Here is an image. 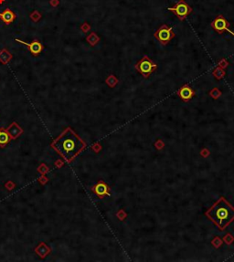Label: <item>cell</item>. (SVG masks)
Returning a JSON list of instances; mask_svg holds the SVG:
<instances>
[{"label": "cell", "instance_id": "obj_1", "mask_svg": "<svg viewBox=\"0 0 234 262\" xmlns=\"http://www.w3.org/2000/svg\"><path fill=\"white\" fill-rule=\"evenodd\" d=\"M51 147L54 148L67 162L70 163L79 153L85 149L86 143L71 128L68 127L58 138H56L52 142Z\"/></svg>", "mask_w": 234, "mask_h": 262}, {"label": "cell", "instance_id": "obj_10", "mask_svg": "<svg viewBox=\"0 0 234 262\" xmlns=\"http://www.w3.org/2000/svg\"><path fill=\"white\" fill-rule=\"evenodd\" d=\"M0 19L3 20V22H5L6 24H11L12 22L15 20L16 15H15V13L11 9L6 8L2 13H0Z\"/></svg>", "mask_w": 234, "mask_h": 262}, {"label": "cell", "instance_id": "obj_9", "mask_svg": "<svg viewBox=\"0 0 234 262\" xmlns=\"http://www.w3.org/2000/svg\"><path fill=\"white\" fill-rule=\"evenodd\" d=\"M178 94L184 102H188L194 96V91L188 85H184L179 89Z\"/></svg>", "mask_w": 234, "mask_h": 262}, {"label": "cell", "instance_id": "obj_3", "mask_svg": "<svg viewBox=\"0 0 234 262\" xmlns=\"http://www.w3.org/2000/svg\"><path fill=\"white\" fill-rule=\"evenodd\" d=\"M135 68L139 71L141 75H143V77L148 78L157 69V65L154 63V61L148 56L145 55L136 64Z\"/></svg>", "mask_w": 234, "mask_h": 262}, {"label": "cell", "instance_id": "obj_7", "mask_svg": "<svg viewBox=\"0 0 234 262\" xmlns=\"http://www.w3.org/2000/svg\"><path fill=\"white\" fill-rule=\"evenodd\" d=\"M92 191L100 198H103L104 197L110 195V188L108 185L102 180L97 182V184L92 188Z\"/></svg>", "mask_w": 234, "mask_h": 262}, {"label": "cell", "instance_id": "obj_22", "mask_svg": "<svg viewBox=\"0 0 234 262\" xmlns=\"http://www.w3.org/2000/svg\"><path fill=\"white\" fill-rule=\"evenodd\" d=\"M4 2V0H0V4H2Z\"/></svg>", "mask_w": 234, "mask_h": 262}, {"label": "cell", "instance_id": "obj_12", "mask_svg": "<svg viewBox=\"0 0 234 262\" xmlns=\"http://www.w3.org/2000/svg\"><path fill=\"white\" fill-rule=\"evenodd\" d=\"M35 251H36V253H38L40 256V258H45L48 254L50 252V248L48 247L45 243H40L39 245V247L36 248Z\"/></svg>", "mask_w": 234, "mask_h": 262}, {"label": "cell", "instance_id": "obj_18", "mask_svg": "<svg viewBox=\"0 0 234 262\" xmlns=\"http://www.w3.org/2000/svg\"><path fill=\"white\" fill-rule=\"evenodd\" d=\"M8 190H12L14 187H15V185H14V183L13 182H11V181H9V182H7L6 184V185H5Z\"/></svg>", "mask_w": 234, "mask_h": 262}, {"label": "cell", "instance_id": "obj_19", "mask_svg": "<svg viewBox=\"0 0 234 262\" xmlns=\"http://www.w3.org/2000/svg\"><path fill=\"white\" fill-rule=\"evenodd\" d=\"M49 4L51 5V6L56 7V6H59L60 1H59V0H50V1H49Z\"/></svg>", "mask_w": 234, "mask_h": 262}, {"label": "cell", "instance_id": "obj_13", "mask_svg": "<svg viewBox=\"0 0 234 262\" xmlns=\"http://www.w3.org/2000/svg\"><path fill=\"white\" fill-rule=\"evenodd\" d=\"M11 140V137L9 136L8 132L5 129L0 130V146L5 147L6 144H7Z\"/></svg>", "mask_w": 234, "mask_h": 262}, {"label": "cell", "instance_id": "obj_15", "mask_svg": "<svg viewBox=\"0 0 234 262\" xmlns=\"http://www.w3.org/2000/svg\"><path fill=\"white\" fill-rule=\"evenodd\" d=\"M87 41L90 43V45L91 46H95L96 44L99 42V40H100V38L94 33V32H93V33H91L88 37H87Z\"/></svg>", "mask_w": 234, "mask_h": 262}, {"label": "cell", "instance_id": "obj_11", "mask_svg": "<svg viewBox=\"0 0 234 262\" xmlns=\"http://www.w3.org/2000/svg\"><path fill=\"white\" fill-rule=\"evenodd\" d=\"M6 131L8 132L9 136L11 137V140L12 139H17L22 132H23V130L19 126V124L17 123H13L7 129H6Z\"/></svg>", "mask_w": 234, "mask_h": 262}, {"label": "cell", "instance_id": "obj_8", "mask_svg": "<svg viewBox=\"0 0 234 262\" xmlns=\"http://www.w3.org/2000/svg\"><path fill=\"white\" fill-rule=\"evenodd\" d=\"M15 40L18 41V42H19V43L23 44V45H26V46L28 48L29 51L31 52V54L34 55V56H38V55L42 51V49H43L42 44L40 43V41H38V40H34V41H32V42H30V43H27V42H25L23 40H19V39H16Z\"/></svg>", "mask_w": 234, "mask_h": 262}, {"label": "cell", "instance_id": "obj_21", "mask_svg": "<svg viewBox=\"0 0 234 262\" xmlns=\"http://www.w3.org/2000/svg\"><path fill=\"white\" fill-rule=\"evenodd\" d=\"M62 164H63L61 163V160H58V161L56 162V166H58V165H59V168H60Z\"/></svg>", "mask_w": 234, "mask_h": 262}, {"label": "cell", "instance_id": "obj_16", "mask_svg": "<svg viewBox=\"0 0 234 262\" xmlns=\"http://www.w3.org/2000/svg\"><path fill=\"white\" fill-rule=\"evenodd\" d=\"M40 19H41V14H40L39 11H37V10L33 11V12L30 14V19H31L32 21L38 22Z\"/></svg>", "mask_w": 234, "mask_h": 262}, {"label": "cell", "instance_id": "obj_20", "mask_svg": "<svg viewBox=\"0 0 234 262\" xmlns=\"http://www.w3.org/2000/svg\"><path fill=\"white\" fill-rule=\"evenodd\" d=\"M47 181H48V179L46 178V177H44V175H42V177H41V178H40V182L42 185H45Z\"/></svg>", "mask_w": 234, "mask_h": 262}, {"label": "cell", "instance_id": "obj_17", "mask_svg": "<svg viewBox=\"0 0 234 262\" xmlns=\"http://www.w3.org/2000/svg\"><path fill=\"white\" fill-rule=\"evenodd\" d=\"M81 29L84 33H86V32H88V31L91 29V27H90V25H89L88 23L84 22V23L81 26Z\"/></svg>", "mask_w": 234, "mask_h": 262}, {"label": "cell", "instance_id": "obj_6", "mask_svg": "<svg viewBox=\"0 0 234 262\" xmlns=\"http://www.w3.org/2000/svg\"><path fill=\"white\" fill-rule=\"evenodd\" d=\"M211 27L215 31H217L219 34L227 31V32L231 33L232 36H234V32L232 31V29L230 28V22H228V20L226 19H224L223 16H221V15H219L214 19V21L211 23Z\"/></svg>", "mask_w": 234, "mask_h": 262}, {"label": "cell", "instance_id": "obj_4", "mask_svg": "<svg viewBox=\"0 0 234 262\" xmlns=\"http://www.w3.org/2000/svg\"><path fill=\"white\" fill-rule=\"evenodd\" d=\"M154 36L160 43L165 46V45H167L171 40L174 39L175 33L172 27H169L167 25L165 24V25H162L158 29H157Z\"/></svg>", "mask_w": 234, "mask_h": 262}, {"label": "cell", "instance_id": "obj_14", "mask_svg": "<svg viewBox=\"0 0 234 262\" xmlns=\"http://www.w3.org/2000/svg\"><path fill=\"white\" fill-rule=\"evenodd\" d=\"M12 59V54L6 48L0 51V62L3 64H7Z\"/></svg>", "mask_w": 234, "mask_h": 262}, {"label": "cell", "instance_id": "obj_5", "mask_svg": "<svg viewBox=\"0 0 234 262\" xmlns=\"http://www.w3.org/2000/svg\"><path fill=\"white\" fill-rule=\"evenodd\" d=\"M168 10L173 11L176 14V16L179 19V20H184L192 12V8L188 4H187V2H185V0H180L174 6L169 7Z\"/></svg>", "mask_w": 234, "mask_h": 262}, {"label": "cell", "instance_id": "obj_2", "mask_svg": "<svg viewBox=\"0 0 234 262\" xmlns=\"http://www.w3.org/2000/svg\"><path fill=\"white\" fill-rule=\"evenodd\" d=\"M205 215L219 230H224L234 220V207L224 197H220Z\"/></svg>", "mask_w": 234, "mask_h": 262}]
</instances>
